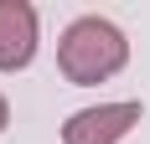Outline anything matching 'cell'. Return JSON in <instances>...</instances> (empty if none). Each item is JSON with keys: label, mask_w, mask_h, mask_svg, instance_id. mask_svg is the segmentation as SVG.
Wrapping results in <instances>:
<instances>
[{"label": "cell", "mask_w": 150, "mask_h": 144, "mask_svg": "<svg viewBox=\"0 0 150 144\" xmlns=\"http://www.w3.org/2000/svg\"><path fill=\"white\" fill-rule=\"evenodd\" d=\"M11 129V103H5V93H0V134Z\"/></svg>", "instance_id": "277c9868"}, {"label": "cell", "mask_w": 150, "mask_h": 144, "mask_svg": "<svg viewBox=\"0 0 150 144\" xmlns=\"http://www.w3.org/2000/svg\"><path fill=\"white\" fill-rule=\"evenodd\" d=\"M129 62V36L109 15H78L57 36V67L73 87H98Z\"/></svg>", "instance_id": "6da1fadb"}, {"label": "cell", "mask_w": 150, "mask_h": 144, "mask_svg": "<svg viewBox=\"0 0 150 144\" xmlns=\"http://www.w3.org/2000/svg\"><path fill=\"white\" fill-rule=\"evenodd\" d=\"M42 46V15L31 0H0V72H26Z\"/></svg>", "instance_id": "3957f363"}, {"label": "cell", "mask_w": 150, "mask_h": 144, "mask_svg": "<svg viewBox=\"0 0 150 144\" xmlns=\"http://www.w3.org/2000/svg\"><path fill=\"white\" fill-rule=\"evenodd\" d=\"M140 118H145V103H140V98L88 103V108L67 113L62 144H119V139H129V134L140 129Z\"/></svg>", "instance_id": "7a4b0ae2"}]
</instances>
